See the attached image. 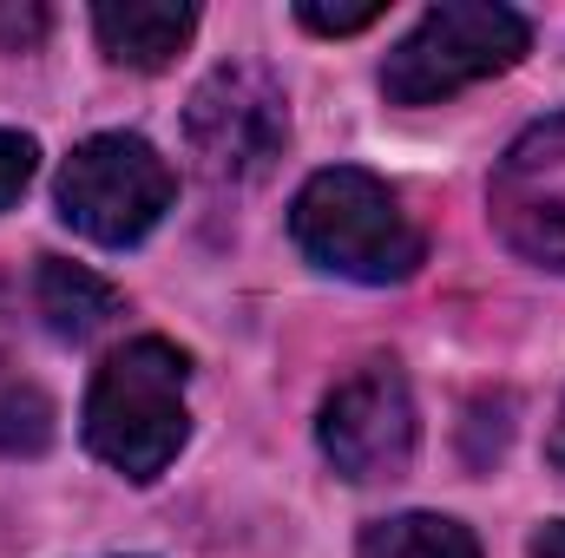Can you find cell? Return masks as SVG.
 Masks as SVG:
<instances>
[{
	"label": "cell",
	"instance_id": "12",
	"mask_svg": "<svg viewBox=\"0 0 565 558\" xmlns=\"http://www.w3.org/2000/svg\"><path fill=\"white\" fill-rule=\"evenodd\" d=\"M382 13H388L382 0H362V7H322V0H302V7H296V26H309V33H322V40H349V33H369Z\"/></svg>",
	"mask_w": 565,
	"mask_h": 558
},
{
	"label": "cell",
	"instance_id": "14",
	"mask_svg": "<svg viewBox=\"0 0 565 558\" xmlns=\"http://www.w3.org/2000/svg\"><path fill=\"white\" fill-rule=\"evenodd\" d=\"M40 33H46V7H0V46L7 53L40 46Z\"/></svg>",
	"mask_w": 565,
	"mask_h": 558
},
{
	"label": "cell",
	"instance_id": "1",
	"mask_svg": "<svg viewBox=\"0 0 565 558\" xmlns=\"http://www.w3.org/2000/svg\"><path fill=\"white\" fill-rule=\"evenodd\" d=\"M184 388H191V355L178 342L139 335V342L113 348L99 362V375L86 388V415H79L93 460H106L132 486H151L191 433Z\"/></svg>",
	"mask_w": 565,
	"mask_h": 558
},
{
	"label": "cell",
	"instance_id": "3",
	"mask_svg": "<svg viewBox=\"0 0 565 558\" xmlns=\"http://www.w3.org/2000/svg\"><path fill=\"white\" fill-rule=\"evenodd\" d=\"M533 53V20L500 0H440L382 60L388 106H440L493 73H513Z\"/></svg>",
	"mask_w": 565,
	"mask_h": 558
},
{
	"label": "cell",
	"instance_id": "5",
	"mask_svg": "<svg viewBox=\"0 0 565 558\" xmlns=\"http://www.w3.org/2000/svg\"><path fill=\"white\" fill-rule=\"evenodd\" d=\"M171 197H178V171L139 132H99V139L73 144V158L60 164V184H53L60 217L99 250L145 244L164 224Z\"/></svg>",
	"mask_w": 565,
	"mask_h": 558
},
{
	"label": "cell",
	"instance_id": "7",
	"mask_svg": "<svg viewBox=\"0 0 565 558\" xmlns=\"http://www.w3.org/2000/svg\"><path fill=\"white\" fill-rule=\"evenodd\" d=\"M487 217L513 257L565 277V112L507 144L487 178Z\"/></svg>",
	"mask_w": 565,
	"mask_h": 558
},
{
	"label": "cell",
	"instance_id": "13",
	"mask_svg": "<svg viewBox=\"0 0 565 558\" xmlns=\"http://www.w3.org/2000/svg\"><path fill=\"white\" fill-rule=\"evenodd\" d=\"M33 171H40V144L26 132H13V126H0V211H13L26 197Z\"/></svg>",
	"mask_w": 565,
	"mask_h": 558
},
{
	"label": "cell",
	"instance_id": "9",
	"mask_svg": "<svg viewBox=\"0 0 565 558\" xmlns=\"http://www.w3.org/2000/svg\"><path fill=\"white\" fill-rule=\"evenodd\" d=\"M33 309H40L46 335H60V342H93L99 329H113V322L126 315V296L99 277V270H86V264L40 257V270H33Z\"/></svg>",
	"mask_w": 565,
	"mask_h": 558
},
{
	"label": "cell",
	"instance_id": "6",
	"mask_svg": "<svg viewBox=\"0 0 565 558\" xmlns=\"http://www.w3.org/2000/svg\"><path fill=\"white\" fill-rule=\"evenodd\" d=\"M316 440H322V460L355 486L402 480L422 447V415H415L408 375L395 362H362L349 382L329 388V401L316 415Z\"/></svg>",
	"mask_w": 565,
	"mask_h": 558
},
{
	"label": "cell",
	"instance_id": "4",
	"mask_svg": "<svg viewBox=\"0 0 565 558\" xmlns=\"http://www.w3.org/2000/svg\"><path fill=\"white\" fill-rule=\"evenodd\" d=\"M184 144L191 164L217 191L264 184L289 151V93L264 60H224L198 79L184 106Z\"/></svg>",
	"mask_w": 565,
	"mask_h": 558
},
{
	"label": "cell",
	"instance_id": "11",
	"mask_svg": "<svg viewBox=\"0 0 565 558\" xmlns=\"http://www.w3.org/2000/svg\"><path fill=\"white\" fill-rule=\"evenodd\" d=\"M53 433H60V415H53L46 388L0 368V453L7 460H40L53 447Z\"/></svg>",
	"mask_w": 565,
	"mask_h": 558
},
{
	"label": "cell",
	"instance_id": "17",
	"mask_svg": "<svg viewBox=\"0 0 565 558\" xmlns=\"http://www.w3.org/2000/svg\"><path fill=\"white\" fill-rule=\"evenodd\" d=\"M0 322H7V277H0Z\"/></svg>",
	"mask_w": 565,
	"mask_h": 558
},
{
	"label": "cell",
	"instance_id": "2",
	"mask_svg": "<svg viewBox=\"0 0 565 558\" xmlns=\"http://www.w3.org/2000/svg\"><path fill=\"white\" fill-rule=\"evenodd\" d=\"M289 237H296V250L316 270L369 282V289L408 282L427 264V237H422V224L408 217L402 191H388L362 164L316 171L296 191V204H289Z\"/></svg>",
	"mask_w": 565,
	"mask_h": 558
},
{
	"label": "cell",
	"instance_id": "8",
	"mask_svg": "<svg viewBox=\"0 0 565 558\" xmlns=\"http://www.w3.org/2000/svg\"><path fill=\"white\" fill-rule=\"evenodd\" d=\"M93 33H99L113 66L164 73L198 33V7H184V0H106V7H93Z\"/></svg>",
	"mask_w": 565,
	"mask_h": 558
},
{
	"label": "cell",
	"instance_id": "10",
	"mask_svg": "<svg viewBox=\"0 0 565 558\" xmlns=\"http://www.w3.org/2000/svg\"><path fill=\"white\" fill-rule=\"evenodd\" d=\"M355 558H480V539L447 513H395L362 526Z\"/></svg>",
	"mask_w": 565,
	"mask_h": 558
},
{
	"label": "cell",
	"instance_id": "16",
	"mask_svg": "<svg viewBox=\"0 0 565 558\" xmlns=\"http://www.w3.org/2000/svg\"><path fill=\"white\" fill-rule=\"evenodd\" d=\"M546 460L565 473V401H559V420H553V433H546Z\"/></svg>",
	"mask_w": 565,
	"mask_h": 558
},
{
	"label": "cell",
	"instance_id": "15",
	"mask_svg": "<svg viewBox=\"0 0 565 558\" xmlns=\"http://www.w3.org/2000/svg\"><path fill=\"white\" fill-rule=\"evenodd\" d=\"M526 552L533 558H565V519H546V526L526 539Z\"/></svg>",
	"mask_w": 565,
	"mask_h": 558
}]
</instances>
